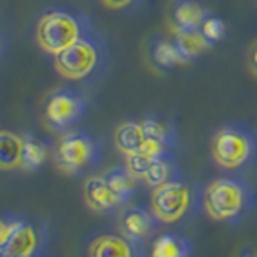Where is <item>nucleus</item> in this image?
<instances>
[{
  "instance_id": "obj_1",
  "label": "nucleus",
  "mask_w": 257,
  "mask_h": 257,
  "mask_svg": "<svg viewBox=\"0 0 257 257\" xmlns=\"http://www.w3.org/2000/svg\"><path fill=\"white\" fill-rule=\"evenodd\" d=\"M108 45L104 39L90 29L66 50L53 56L58 74L72 82L92 84L100 79L108 66Z\"/></svg>"
},
{
  "instance_id": "obj_2",
  "label": "nucleus",
  "mask_w": 257,
  "mask_h": 257,
  "mask_svg": "<svg viewBox=\"0 0 257 257\" xmlns=\"http://www.w3.org/2000/svg\"><path fill=\"white\" fill-rule=\"evenodd\" d=\"M90 29H93L90 20L79 8L56 7L39 18L36 37L39 47L55 56L77 42Z\"/></svg>"
},
{
  "instance_id": "obj_3",
  "label": "nucleus",
  "mask_w": 257,
  "mask_h": 257,
  "mask_svg": "<svg viewBox=\"0 0 257 257\" xmlns=\"http://www.w3.org/2000/svg\"><path fill=\"white\" fill-rule=\"evenodd\" d=\"M211 153L223 169L236 171L246 167L257 159V132L241 122L223 125L212 137Z\"/></svg>"
},
{
  "instance_id": "obj_4",
  "label": "nucleus",
  "mask_w": 257,
  "mask_h": 257,
  "mask_svg": "<svg viewBox=\"0 0 257 257\" xmlns=\"http://www.w3.org/2000/svg\"><path fill=\"white\" fill-rule=\"evenodd\" d=\"M204 211L214 220L235 222L251 207L252 195L246 182L223 177L211 182L204 190Z\"/></svg>"
},
{
  "instance_id": "obj_5",
  "label": "nucleus",
  "mask_w": 257,
  "mask_h": 257,
  "mask_svg": "<svg viewBox=\"0 0 257 257\" xmlns=\"http://www.w3.org/2000/svg\"><path fill=\"white\" fill-rule=\"evenodd\" d=\"M55 163L63 172L79 175L98 164L101 158L100 140L85 131L64 132L53 153Z\"/></svg>"
},
{
  "instance_id": "obj_6",
  "label": "nucleus",
  "mask_w": 257,
  "mask_h": 257,
  "mask_svg": "<svg viewBox=\"0 0 257 257\" xmlns=\"http://www.w3.org/2000/svg\"><path fill=\"white\" fill-rule=\"evenodd\" d=\"M45 235L36 223L23 217H4L0 228V257H39Z\"/></svg>"
},
{
  "instance_id": "obj_7",
  "label": "nucleus",
  "mask_w": 257,
  "mask_h": 257,
  "mask_svg": "<svg viewBox=\"0 0 257 257\" xmlns=\"http://www.w3.org/2000/svg\"><path fill=\"white\" fill-rule=\"evenodd\" d=\"M88 101L77 88L55 90L45 101V122L55 132H69L85 116Z\"/></svg>"
},
{
  "instance_id": "obj_8",
  "label": "nucleus",
  "mask_w": 257,
  "mask_h": 257,
  "mask_svg": "<svg viewBox=\"0 0 257 257\" xmlns=\"http://www.w3.org/2000/svg\"><path fill=\"white\" fill-rule=\"evenodd\" d=\"M191 204V188L180 179L171 180L153 190L151 212L158 220L174 223L187 214Z\"/></svg>"
},
{
  "instance_id": "obj_9",
  "label": "nucleus",
  "mask_w": 257,
  "mask_h": 257,
  "mask_svg": "<svg viewBox=\"0 0 257 257\" xmlns=\"http://www.w3.org/2000/svg\"><path fill=\"white\" fill-rule=\"evenodd\" d=\"M209 15L207 7L199 0H175L171 5L169 18L174 31H193L203 26Z\"/></svg>"
},
{
  "instance_id": "obj_10",
  "label": "nucleus",
  "mask_w": 257,
  "mask_h": 257,
  "mask_svg": "<svg viewBox=\"0 0 257 257\" xmlns=\"http://www.w3.org/2000/svg\"><path fill=\"white\" fill-rule=\"evenodd\" d=\"M156 217L153 212L139 206H131L120 214V230L124 236L132 243H142L147 239L156 227Z\"/></svg>"
},
{
  "instance_id": "obj_11",
  "label": "nucleus",
  "mask_w": 257,
  "mask_h": 257,
  "mask_svg": "<svg viewBox=\"0 0 257 257\" xmlns=\"http://www.w3.org/2000/svg\"><path fill=\"white\" fill-rule=\"evenodd\" d=\"M84 198L87 206L96 212H109L116 209L122 201L117 193L111 188L108 180L103 177H90L84 185Z\"/></svg>"
},
{
  "instance_id": "obj_12",
  "label": "nucleus",
  "mask_w": 257,
  "mask_h": 257,
  "mask_svg": "<svg viewBox=\"0 0 257 257\" xmlns=\"http://www.w3.org/2000/svg\"><path fill=\"white\" fill-rule=\"evenodd\" d=\"M174 40L179 52L183 58V63L199 60L204 53H207L214 47L209 40L203 36L199 29L193 31H175Z\"/></svg>"
},
{
  "instance_id": "obj_13",
  "label": "nucleus",
  "mask_w": 257,
  "mask_h": 257,
  "mask_svg": "<svg viewBox=\"0 0 257 257\" xmlns=\"http://www.w3.org/2000/svg\"><path fill=\"white\" fill-rule=\"evenodd\" d=\"M131 239L119 235H103L92 241L88 257H135Z\"/></svg>"
},
{
  "instance_id": "obj_14",
  "label": "nucleus",
  "mask_w": 257,
  "mask_h": 257,
  "mask_svg": "<svg viewBox=\"0 0 257 257\" xmlns=\"http://www.w3.org/2000/svg\"><path fill=\"white\" fill-rule=\"evenodd\" d=\"M150 60L153 63V66L161 71L172 69L177 64L183 63V58L174 37L169 39L164 36H159L153 40V44L150 47Z\"/></svg>"
},
{
  "instance_id": "obj_15",
  "label": "nucleus",
  "mask_w": 257,
  "mask_h": 257,
  "mask_svg": "<svg viewBox=\"0 0 257 257\" xmlns=\"http://www.w3.org/2000/svg\"><path fill=\"white\" fill-rule=\"evenodd\" d=\"M145 140H147V134H145L142 120H127L120 124L114 132L116 147L125 156L140 151Z\"/></svg>"
},
{
  "instance_id": "obj_16",
  "label": "nucleus",
  "mask_w": 257,
  "mask_h": 257,
  "mask_svg": "<svg viewBox=\"0 0 257 257\" xmlns=\"http://www.w3.org/2000/svg\"><path fill=\"white\" fill-rule=\"evenodd\" d=\"M24 137L4 131L0 134V167L4 171L21 167Z\"/></svg>"
},
{
  "instance_id": "obj_17",
  "label": "nucleus",
  "mask_w": 257,
  "mask_h": 257,
  "mask_svg": "<svg viewBox=\"0 0 257 257\" xmlns=\"http://www.w3.org/2000/svg\"><path fill=\"white\" fill-rule=\"evenodd\" d=\"M104 179L108 180L111 188L117 193V196L120 198L122 203H125L134 195L142 182V179H139L125 164L119 167H112L111 171L104 174Z\"/></svg>"
},
{
  "instance_id": "obj_18",
  "label": "nucleus",
  "mask_w": 257,
  "mask_h": 257,
  "mask_svg": "<svg viewBox=\"0 0 257 257\" xmlns=\"http://www.w3.org/2000/svg\"><path fill=\"white\" fill-rule=\"evenodd\" d=\"M177 174H179V171H177V164L174 161V156L167 155V156L158 158L153 161V164L150 166L147 174L143 175L142 182H145V185H148L150 188L155 190L167 182L179 179Z\"/></svg>"
},
{
  "instance_id": "obj_19",
  "label": "nucleus",
  "mask_w": 257,
  "mask_h": 257,
  "mask_svg": "<svg viewBox=\"0 0 257 257\" xmlns=\"http://www.w3.org/2000/svg\"><path fill=\"white\" fill-rule=\"evenodd\" d=\"M142 124L145 128V134L150 139H155L159 142H164L175 147L177 143V128L174 122L164 114H150L142 119Z\"/></svg>"
},
{
  "instance_id": "obj_20",
  "label": "nucleus",
  "mask_w": 257,
  "mask_h": 257,
  "mask_svg": "<svg viewBox=\"0 0 257 257\" xmlns=\"http://www.w3.org/2000/svg\"><path fill=\"white\" fill-rule=\"evenodd\" d=\"M191 243L182 235H169L159 236L153 246L151 257H190Z\"/></svg>"
},
{
  "instance_id": "obj_21",
  "label": "nucleus",
  "mask_w": 257,
  "mask_h": 257,
  "mask_svg": "<svg viewBox=\"0 0 257 257\" xmlns=\"http://www.w3.org/2000/svg\"><path fill=\"white\" fill-rule=\"evenodd\" d=\"M48 151L50 147L48 143L37 139L34 135H24V150H23V163L21 167L26 171H39L44 166V163L48 158Z\"/></svg>"
},
{
  "instance_id": "obj_22",
  "label": "nucleus",
  "mask_w": 257,
  "mask_h": 257,
  "mask_svg": "<svg viewBox=\"0 0 257 257\" xmlns=\"http://www.w3.org/2000/svg\"><path fill=\"white\" fill-rule=\"evenodd\" d=\"M199 31L203 32V36L212 45H215L217 42H220V40L225 37V34H227V28H225L223 20L219 18V16H215V15H209L207 18L204 20L203 26L199 28Z\"/></svg>"
},
{
  "instance_id": "obj_23",
  "label": "nucleus",
  "mask_w": 257,
  "mask_h": 257,
  "mask_svg": "<svg viewBox=\"0 0 257 257\" xmlns=\"http://www.w3.org/2000/svg\"><path fill=\"white\" fill-rule=\"evenodd\" d=\"M153 161H155V158L145 155L142 151H137V153H132V155L125 156V166L131 169L139 179H143V175L147 174L150 166L153 164Z\"/></svg>"
},
{
  "instance_id": "obj_24",
  "label": "nucleus",
  "mask_w": 257,
  "mask_h": 257,
  "mask_svg": "<svg viewBox=\"0 0 257 257\" xmlns=\"http://www.w3.org/2000/svg\"><path fill=\"white\" fill-rule=\"evenodd\" d=\"M104 7H108L109 10H117V12H131L135 10L143 0H101Z\"/></svg>"
},
{
  "instance_id": "obj_25",
  "label": "nucleus",
  "mask_w": 257,
  "mask_h": 257,
  "mask_svg": "<svg viewBox=\"0 0 257 257\" xmlns=\"http://www.w3.org/2000/svg\"><path fill=\"white\" fill-rule=\"evenodd\" d=\"M239 257H257V246H246L243 251H241Z\"/></svg>"
},
{
  "instance_id": "obj_26",
  "label": "nucleus",
  "mask_w": 257,
  "mask_h": 257,
  "mask_svg": "<svg viewBox=\"0 0 257 257\" xmlns=\"http://www.w3.org/2000/svg\"><path fill=\"white\" fill-rule=\"evenodd\" d=\"M249 63H251V66L252 69L257 72V44L252 47V50H251V55H249Z\"/></svg>"
}]
</instances>
